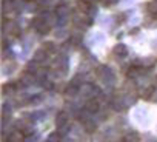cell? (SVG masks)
<instances>
[{"mask_svg": "<svg viewBox=\"0 0 157 142\" xmlns=\"http://www.w3.org/2000/svg\"><path fill=\"white\" fill-rule=\"evenodd\" d=\"M60 133L59 131H56V133H51L49 136H48V142H59L60 140Z\"/></svg>", "mask_w": 157, "mask_h": 142, "instance_id": "9c48e42d", "label": "cell"}, {"mask_svg": "<svg viewBox=\"0 0 157 142\" xmlns=\"http://www.w3.org/2000/svg\"><path fill=\"white\" fill-rule=\"evenodd\" d=\"M123 140H125V142H137V140H139V136H137V133H136V131H131V133L125 134Z\"/></svg>", "mask_w": 157, "mask_h": 142, "instance_id": "52a82bcc", "label": "cell"}, {"mask_svg": "<svg viewBox=\"0 0 157 142\" xmlns=\"http://www.w3.org/2000/svg\"><path fill=\"white\" fill-rule=\"evenodd\" d=\"M146 13L154 16V17H157V2H155V0H152V2H149L146 5Z\"/></svg>", "mask_w": 157, "mask_h": 142, "instance_id": "277c9868", "label": "cell"}, {"mask_svg": "<svg viewBox=\"0 0 157 142\" xmlns=\"http://www.w3.org/2000/svg\"><path fill=\"white\" fill-rule=\"evenodd\" d=\"M113 53H114L116 56H119V57H123V56H126V54H128V48H126L123 43H119V45H116V46H114Z\"/></svg>", "mask_w": 157, "mask_h": 142, "instance_id": "7a4b0ae2", "label": "cell"}, {"mask_svg": "<svg viewBox=\"0 0 157 142\" xmlns=\"http://www.w3.org/2000/svg\"><path fill=\"white\" fill-rule=\"evenodd\" d=\"M77 8L80 10V11H83V13H86V11L91 8V3L83 2V0H78V2H77Z\"/></svg>", "mask_w": 157, "mask_h": 142, "instance_id": "ba28073f", "label": "cell"}, {"mask_svg": "<svg viewBox=\"0 0 157 142\" xmlns=\"http://www.w3.org/2000/svg\"><path fill=\"white\" fill-rule=\"evenodd\" d=\"M57 125L62 128V127H65V125H68V120H66V114L65 113H59L57 114Z\"/></svg>", "mask_w": 157, "mask_h": 142, "instance_id": "8992f818", "label": "cell"}, {"mask_svg": "<svg viewBox=\"0 0 157 142\" xmlns=\"http://www.w3.org/2000/svg\"><path fill=\"white\" fill-rule=\"evenodd\" d=\"M83 128H85L88 133H93V131H96V124H94L93 120L86 119V120H83Z\"/></svg>", "mask_w": 157, "mask_h": 142, "instance_id": "5b68a950", "label": "cell"}, {"mask_svg": "<svg viewBox=\"0 0 157 142\" xmlns=\"http://www.w3.org/2000/svg\"><path fill=\"white\" fill-rule=\"evenodd\" d=\"M45 56H46V51H39V53L36 54V60H37V62H43V60H45Z\"/></svg>", "mask_w": 157, "mask_h": 142, "instance_id": "30bf717a", "label": "cell"}, {"mask_svg": "<svg viewBox=\"0 0 157 142\" xmlns=\"http://www.w3.org/2000/svg\"><path fill=\"white\" fill-rule=\"evenodd\" d=\"M83 2H88V3H91V2H93V0H83Z\"/></svg>", "mask_w": 157, "mask_h": 142, "instance_id": "8fae6325", "label": "cell"}, {"mask_svg": "<svg viewBox=\"0 0 157 142\" xmlns=\"http://www.w3.org/2000/svg\"><path fill=\"white\" fill-rule=\"evenodd\" d=\"M99 108H100V104L97 99H91L86 104V111H90V113H96V111H99Z\"/></svg>", "mask_w": 157, "mask_h": 142, "instance_id": "3957f363", "label": "cell"}, {"mask_svg": "<svg viewBox=\"0 0 157 142\" xmlns=\"http://www.w3.org/2000/svg\"><path fill=\"white\" fill-rule=\"evenodd\" d=\"M143 68H140V66H137V65H131L128 69H126V76L128 77H136V76H139L140 73H143V71H142Z\"/></svg>", "mask_w": 157, "mask_h": 142, "instance_id": "6da1fadb", "label": "cell"}]
</instances>
